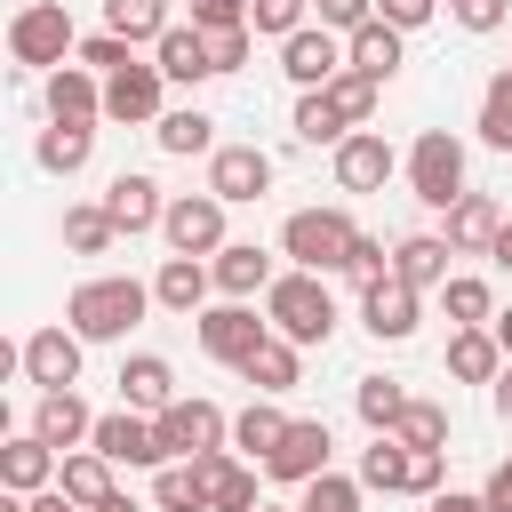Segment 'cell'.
Returning a JSON list of instances; mask_svg holds the SVG:
<instances>
[{"mask_svg": "<svg viewBox=\"0 0 512 512\" xmlns=\"http://www.w3.org/2000/svg\"><path fill=\"white\" fill-rule=\"evenodd\" d=\"M496 368H504L496 328H456V336H448V376H456V384H496Z\"/></svg>", "mask_w": 512, "mask_h": 512, "instance_id": "obj_29", "label": "cell"}, {"mask_svg": "<svg viewBox=\"0 0 512 512\" xmlns=\"http://www.w3.org/2000/svg\"><path fill=\"white\" fill-rule=\"evenodd\" d=\"M32 512H80V504H72L64 488H40V496H32Z\"/></svg>", "mask_w": 512, "mask_h": 512, "instance_id": "obj_57", "label": "cell"}, {"mask_svg": "<svg viewBox=\"0 0 512 512\" xmlns=\"http://www.w3.org/2000/svg\"><path fill=\"white\" fill-rule=\"evenodd\" d=\"M152 144H160L168 160H192V152H216V120H208L200 104H176V112H160V120H152Z\"/></svg>", "mask_w": 512, "mask_h": 512, "instance_id": "obj_28", "label": "cell"}, {"mask_svg": "<svg viewBox=\"0 0 512 512\" xmlns=\"http://www.w3.org/2000/svg\"><path fill=\"white\" fill-rule=\"evenodd\" d=\"M112 472H120V464H112L104 448H72V456H64V472H56V488H64L80 512H96V504H112V496H120V488H112Z\"/></svg>", "mask_w": 512, "mask_h": 512, "instance_id": "obj_27", "label": "cell"}, {"mask_svg": "<svg viewBox=\"0 0 512 512\" xmlns=\"http://www.w3.org/2000/svg\"><path fill=\"white\" fill-rule=\"evenodd\" d=\"M440 216H448V248H456V256H488L496 232H504V208H496L488 192H464V200L440 208Z\"/></svg>", "mask_w": 512, "mask_h": 512, "instance_id": "obj_25", "label": "cell"}, {"mask_svg": "<svg viewBox=\"0 0 512 512\" xmlns=\"http://www.w3.org/2000/svg\"><path fill=\"white\" fill-rule=\"evenodd\" d=\"M96 512H144V504H136V496H112V504H96Z\"/></svg>", "mask_w": 512, "mask_h": 512, "instance_id": "obj_59", "label": "cell"}, {"mask_svg": "<svg viewBox=\"0 0 512 512\" xmlns=\"http://www.w3.org/2000/svg\"><path fill=\"white\" fill-rule=\"evenodd\" d=\"M344 56H352V72L392 80V72H400V56H408V32H400V24H384V16H368L360 32H344Z\"/></svg>", "mask_w": 512, "mask_h": 512, "instance_id": "obj_24", "label": "cell"}, {"mask_svg": "<svg viewBox=\"0 0 512 512\" xmlns=\"http://www.w3.org/2000/svg\"><path fill=\"white\" fill-rule=\"evenodd\" d=\"M448 256H456L448 232H408V240H392V280H408V288L424 296V288L448 280Z\"/></svg>", "mask_w": 512, "mask_h": 512, "instance_id": "obj_26", "label": "cell"}, {"mask_svg": "<svg viewBox=\"0 0 512 512\" xmlns=\"http://www.w3.org/2000/svg\"><path fill=\"white\" fill-rule=\"evenodd\" d=\"M152 64L168 72V88H200V80H216V56H208V32H200V24H168V32L152 40Z\"/></svg>", "mask_w": 512, "mask_h": 512, "instance_id": "obj_17", "label": "cell"}, {"mask_svg": "<svg viewBox=\"0 0 512 512\" xmlns=\"http://www.w3.org/2000/svg\"><path fill=\"white\" fill-rule=\"evenodd\" d=\"M80 360H88V336H80L72 320L32 328V336H24V352H16L24 384H40V392H72V384H80Z\"/></svg>", "mask_w": 512, "mask_h": 512, "instance_id": "obj_6", "label": "cell"}, {"mask_svg": "<svg viewBox=\"0 0 512 512\" xmlns=\"http://www.w3.org/2000/svg\"><path fill=\"white\" fill-rule=\"evenodd\" d=\"M312 8H320V24H328V32H360V24L376 16V0H312Z\"/></svg>", "mask_w": 512, "mask_h": 512, "instance_id": "obj_51", "label": "cell"}, {"mask_svg": "<svg viewBox=\"0 0 512 512\" xmlns=\"http://www.w3.org/2000/svg\"><path fill=\"white\" fill-rule=\"evenodd\" d=\"M208 192H216L224 208L264 200V192H272V152H256V144H216V152H208Z\"/></svg>", "mask_w": 512, "mask_h": 512, "instance_id": "obj_10", "label": "cell"}, {"mask_svg": "<svg viewBox=\"0 0 512 512\" xmlns=\"http://www.w3.org/2000/svg\"><path fill=\"white\" fill-rule=\"evenodd\" d=\"M344 272H352L360 288H368V280H392V248H384L376 232H360V240H352V264H344Z\"/></svg>", "mask_w": 512, "mask_h": 512, "instance_id": "obj_46", "label": "cell"}, {"mask_svg": "<svg viewBox=\"0 0 512 512\" xmlns=\"http://www.w3.org/2000/svg\"><path fill=\"white\" fill-rule=\"evenodd\" d=\"M392 432H400L408 448H448V408H440V400H408Z\"/></svg>", "mask_w": 512, "mask_h": 512, "instance_id": "obj_43", "label": "cell"}, {"mask_svg": "<svg viewBox=\"0 0 512 512\" xmlns=\"http://www.w3.org/2000/svg\"><path fill=\"white\" fill-rule=\"evenodd\" d=\"M120 408H144V416L176 408V368L160 352H128L120 360Z\"/></svg>", "mask_w": 512, "mask_h": 512, "instance_id": "obj_23", "label": "cell"}, {"mask_svg": "<svg viewBox=\"0 0 512 512\" xmlns=\"http://www.w3.org/2000/svg\"><path fill=\"white\" fill-rule=\"evenodd\" d=\"M152 504H160V512H208V472H200L192 456L160 464V472H152Z\"/></svg>", "mask_w": 512, "mask_h": 512, "instance_id": "obj_35", "label": "cell"}, {"mask_svg": "<svg viewBox=\"0 0 512 512\" xmlns=\"http://www.w3.org/2000/svg\"><path fill=\"white\" fill-rule=\"evenodd\" d=\"M416 320H424V296H416L408 280H368V288H360V328H368L376 344H408Z\"/></svg>", "mask_w": 512, "mask_h": 512, "instance_id": "obj_11", "label": "cell"}, {"mask_svg": "<svg viewBox=\"0 0 512 512\" xmlns=\"http://www.w3.org/2000/svg\"><path fill=\"white\" fill-rule=\"evenodd\" d=\"M448 8H456V24H464V32H496V24L512 16V0H448Z\"/></svg>", "mask_w": 512, "mask_h": 512, "instance_id": "obj_50", "label": "cell"}, {"mask_svg": "<svg viewBox=\"0 0 512 512\" xmlns=\"http://www.w3.org/2000/svg\"><path fill=\"white\" fill-rule=\"evenodd\" d=\"M488 400H496V416H504V424H512V360H504V368H496V384H488Z\"/></svg>", "mask_w": 512, "mask_h": 512, "instance_id": "obj_55", "label": "cell"}, {"mask_svg": "<svg viewBox=\"0 0 512 512\" xmlns=\"http://www.w3.org/2000/svg\"><path fill=\"white\" fill-rule=\"evenodd\" d=\"M240 376H248L256 392H296V376H304V344H288V336H264V344L240 360Z\"/></svg>", "mask_w": 512, "mask_h": 512, "instance_id": "obj_30", "label": "cell"}, {"mask_svg": "<svg viewBox=\"0 0 512 512\" xmlns=\"http://www.w3.org/2000/svg\"><path fill=\"white\" fill-rule=\"evenodd\" d=\"M208 288H216L208 256H168V264L152 272V296H160V312H184V320H200V312H208Z\"/></svg>", "mask_w": 512, "mask_h": 512, "instance_id": "obj_20", "label": "cell"}, {"mask_svg": "<svg viewBox=\"0 0 512 512\" xmlns=\"http://www.w3.org/2000/svg\"><path fill=\"white\" fill-rule=\"evenodd\" d=\"M328 448H336V440H328V424H320V416H288V432H280V448L264 456V472H272V480H288V488H304V480H320V472H328Z\"/></svg>", "mask_w": 512, "mask_h": 512, "instance_id": "obj_12", "label": "cell"}, {"mask_svg": "<svg viewBox=\"0 0 512 512\" xmlns=\"http://www.w3.org/2000/svg\"><path fill=\"white\" fill-rule=\"evenodd\" d=\"M32 432H40L56 456H72V448L96 440V408L80 400V384H72V392H40V400H32Z\"/></svg>", "mask_w": 512, "mask_h": 512, "instance_id": "obj_16", "label": "cell"}, {"mask_svg": "<svg viewBox=\"0 0 512 512\" xmlns=\"http://www.w3.org/2000/svg\"><path fill=\"white\" fill-rule=\"evenodd\" d=\"M104 208H112L120 240H136V232H160V216H168V192H160L152 176H112V184H104Z\"/></svg>", "mask_w": 512, "mask_h": 512, "instance_id": "obj_19", "label": "cell"}, {"mask_svg": "<svg viewBox=\"0 0 512 512\" xmlns=\"http://www.w3.org/2000/svg\"><path fill=\"white\" fill-rule=\"evenodd\" d=\"M112 240H120V224H112L104 200H72V208H64V248H72V256H104Z\"/></svg>", "mask_w": 512, "mask_h": 512, "instance_id": "obj_36", "label": "cell"}, {"mask_svg": "<svg viewBox=\"0 0 512 512\" xmlns=\"http://www.w3.org/2000/svg\"><path fill=\"white\" fill-rule=\"evenodd\" d=\"M480 496H488V512H512V456H504V464L480 480Z\"/></svg>", "mask_w": 512, "mask_h": 512, "instance_id": "obj_53", "label": "cell"}, {"mask_svg": "<svg viewBox=\"0 0 512 512\" xmlns=\"http://www.w3.org/2000/svg\"><path fill=\"white\" fill-rule=\"evenodd\" d=\"M288 128H296V144H328V152H336V144L352 136V120L336 112V96H328V88H304V96H296V120H288Z\"/></svg>", "mask_w": 512, "mask_h": 512, "instance_id": "obj_33", "label": "cell"}, {"mask_svg": "<svg viewBox=\"0 0 512 512\" xmlns=\"http://www.w3.org/2000/svg\"><path fill=\"white\" fill-rule=\"evenodd\" d=\"M152 432H160V456L168 464L176 456H200V448H232V416L216 400H176V408L152 416Z\"/></svg>", "mask_w": 512, "mask_h": 512, "instance_id": "obj_7", "label": "cell"}, {"mask_svg": "<svg viewBox=\"0 0 512 512\" xmlns=\"http://www.w3.org/2000/svg\"><path fill=\"white\" fill-rule=\"evenodd\" d=\"M248 32H272V40L304 32V0H248Z\"/></svg>", "mask_w": 512, "mask_h": 512, "instance_id": "obj_45", "label": "cell"}, {"mask_svg": "<svg viewBox=\"0 0 512 512\" xmlns=\"http://www.w3.org/2000/svg\"><path fill=\"white\" fill-rule=\"evenodd\" d=\"M264 320H272V336H288V344H328V336H336V296H328V272L288 264V272L264 288Z\"/></svg>", "mask_w": 512, "mask_h": 512, "instance_id": "obj_2", "label": "cell"}, {"mask_svg": "<svg viewBox=\"0 0 512 512\" xmlns=\"http://www.w3.org/2000/svg\"><path fill=\"white\" fill-rule=\"evenodd\" d=\"M176 16H168V0H104V32H120V40H160Z\"/></svg>", "mask_w": 512, "mask_h": 512, "instance_id": "obj_38", "label": "cell"}, {"mask_svg": "<svg viewBox=\"0 0 512 512\" xmlns=\"http://www.w3.org/2000/svg\"><path fill=\"white\" fill-rule=\"evenodd\" d=\"M248 48H256V32L240 24V32H208V56H216V72H240L248 64Z\"/></svg>", "mask_w": 512, "mask_h": 512, "instance_id": "obj_49", "label": "cell"}, {"mask_svg": "<svg viewBox=\"0 0 512 512\" xmlns=\"http://www.w3.org/2000/svg\"><path fill=\"white\" fill-rule=\"evenodd\" d=\"M344 64H352V56H344V40H336L328 24H304V32L280 40V72H288L296 88H328Z\"/></svg>", "mask_w": 512, "mask_h": 512, "instance_id": "obj_13", "label": "cell"}, {"mask_svg": "<svg viewBox=\"0 0 512 512\" xmlns=\"http://www.w3.org/2000/svg\"><path fill=\"white\" fill-rule=\"evenodd\" d=\"M360 488H376V496H408V440H400V432H376V440L360 448Z\"/></svg>", "mask_w": 512, "mask_h": 512, "instance_id": "obj_32", "label": "cell"}, {"mask_svg": "<svg viewBox=\"0 0 512 512\" xmlns=\"http://www.w3.org/2000/svg\"><path fill=\"white\" fill-rule=\"evenodd\" d=\"M160 240H168V256H216L224 248V200L216 192H176L168 216H160Z\"/></svg>", "mask_w": 512, "mask_h": 512, "instance_id": "obj_8", "label": "cell"}, {"mask_svg": "<svg viewBox=\"0 0 512 512\" xmlns=\"http://www.w3.org/2000/svg\"><path fill=\"white\" fill-rule=\"evenodd\" d=\"M480 144H496V152H512V64L480 88Z\"/></svg>", "mask_w": 512, "mask_h": 512, "instance_id": "obj_40", "label": "cell"}, {"mask_svg": "<svg viewBox=\"0 0 512 512\" xmlns=\"http://www.w3.org/2000/svg\"><path fill=\"white\" fill-rule=\"evenodd\" d=\"M48 120H72V128H96V120H104V80H96L80 56L48 72Z\"/></svg>", "mask_w": 512, "mask_h": 512, "instance_id": "obj_18", "label": "cell"}, {"mask_svg": "<svg viewBox=\"0 0 512 512\" xmlns=\"http://www.w3.org/2000/svg\"><path fill=\"white\" fill-rule=\"evenodd\" d=\"M256 512H280V504H256Z\"/></svg>", "mask_w": 512, "mask_h": 512, "instance_id": "obj_60", "label": "cell"}, {"mask_svg": "<svg viewBox=\"0 0 512 512\" xmlns=\"http://www.w3.org/2000/svg\"><path fill=\"white\" fill-rule=\"evenodd\" d=\"M488 264H496V272H512V216H504V232H496V248H488Z\"/></svg>", "mask_w": 512, "mask_h": 512, "instance_id": "obj_56", "label": "cell"}, {"mask_svg": "<svg viewBox=\"0 0 512 512\" xmlns=\"http://www.w3.org/2000/svg\"><path fill=\"white\" fill-rule=\"evenodd\" d=\"M80 64L112 80V72H128V64H136V40H120V32H96V40H80Z\"/></svg>", "mask_w": 512, "mask_h": 512, "instance_id": "obj_44", "label": "cell"}, {"mask_svg": "<svg viewBox=\"0 0 512 512\" xmlns=\"http://www.w3.org/2000/svg\"><path fill=\"white\" fill-rule=\"evenodd\" d=\"M352 240H360V224L344 208H296L280 224V256L304 264V272H344L352 264Z\"/></svg>", "mask_w": 512, "mask_h": 512, "instance_id": "obj_4", "label": "cell"}, {"mask_svg": "<svg viewBox=\"0 0 512 512\" xmlns=\"http://www.w3.org/2000/svg\"><path fill=\"white\" fill-rule=\"evenodd\" d=\"M408 192H416L424 208H456V200H464V136L424 128V136L408 144Z\"/></svg>", "mask_w": 512, "mask_h": 512, "instance_id": "obj_5", "label": "cell"}, {"mask_svg": "<svg viewBox=\"0 0 512 512\" xmlns=\"http://www.w3.org/2000/svg\"><path fill=\"white\" fill-rule=\"evenodd\" d=\"M352 408H360V424H368V432H392V424H400V408H408V392H400V376H360Z\"/></svg>", "mask_w": 512, "mask_h": 512, "instance_id": "obj_39", "label": "cell"}, {"mask_svg": "<svg viewBox=\"0 0 512 512\" xmlns=\"http://www.w3.org/2000/svg\"><path fill=\"white\" fill-rule=\"evenodd\" d=\"M376 16H384V24H400V32H424V24L440 16V0H376Z\"/></svg>", "mask_w": 512, "mask_h": 512, "instance_id": "obj_52", "label": "cell"}, {"mask_svg": "<svg viewBox=\"0 0 512 512\" xmlns=\"http://www.w3.org/2000/svg\"><path fill=\"white\" fill-rule=\"evenodd\" d=\"M160 296H152V280H128V272H96V280H80L72 296H64V320L88 336V344H120L144 312H152Z\"/></svg>", "mask_w": 512, "mask_h": 512, "instance_id": "obj_1", "label": "cell"}, {"mask_svg": "<svg viewBox=\"0 0 512 512\" xmlns=\"http://www.w3.org/2000/svg\"><path fill=\"white\" fill-rule=\"evenodd\" d=\"M184 8H192L200 32H240L248 24V0H184Z\"/></svg>", "mask_w": 512, "mask_h": 512, "instance_id": "obj_48", "label": "cell"}, {"mask_svg": "<svg viewBox=\"0 0 512 512\" xmlns=\"http://www.w3.org/2000/svg\"><path fill=\"white\" fill-rule=\"evenodd\" d=\"M392 168H400V152H392L376 128H352V136L336 144V192H384Z\"/></svg>", "mask_w": 512, "mask_h": 512, "instance_id": "obj_15", "label": "cell"}, {"mask_svg": "<svg viewBox=\"0 0 512 512\" xmlns=\"http://www.w3.org/2000/svg\"><path fill=\"white\" fill-rule=\"evenodd\" d=\"M448 480V448H408V496H440Z\"/></svg>", "mask_w": 512, "mask_h": 512, "instance_id": "obj_47", "label": "cell"}, {"mask_svg": "<svg viewBox=\"0 0 512 512\" xmlns=\"http://www.w3.org/2000/svg\"><path fill=\"white\" fill-rule=\"evenodd\" d=\"M8 56H16L24 72H56V64H72V56H80V32H72L64 0H24V8L8 16Z\"/></svg>", "mask_w": 512, "mask_h": 512, "instance_id": "obj_3", "label": "cell"}, {"mask_svg": "<svg viewBox=\"0 0 512 512\" xmlns=\"http://www.w3.org/2000/svg\"><path fill=\"white\" fill-rule=\"evenodd\" d=\"M56 472H64V456H56L40 432H16V440L0 448V488H16V496H40V488H56Z\"/></svg>", "mask_w": 512, "mask_h": 512, "instance_id": "obj_21", "label": "cell"}, {"mask_svg": "<svg viewBox=\"0 0 512 512\" xmlns=\"http://www.w3.org/2000/svg\"><path fill=\"white\" fill-rule=\"evenodd\" d=\"M376 88H384V80H368V72H352V64L328 80V96H336V112H344L352 128H368V120H376Z\"/></svg>", "mask_w": 512, "mask_h": 512, "instance_id": "obj_42", "label": "cell"}, {"mask_svg": "<svg viewBox=\"0 0 512 512\" xmlns=\"http://www.w3.org/2000/svg\"><path fill=\"white\" fill-rule=\"evenodd\" d=\"M280 432H288V416L272 408V392H264V400H248V408L232 416V448H240L248 464H264V456L280 448Z\"/></svg>", "mask_w": 512, "mask_h": 512, "instance_id": "obj_34", "label": "cell"}, {"mask_svg": "<svg viewBox=\"0 0 512 512\" xmlns=\"http://www.w3.org/2000/svg\"><path fill=\"white\" fill-rule=\"evenodd\" d=\"M440 304H448L456 328H488V320H496V288H488L480 272H448V280H440Z\"/></svg>", "mask_w": 512, "mask_h": 512, "instance_id": "obj_37", "label": "cell"}, {"mask_svg": "<svg viewBox=\"0 0 512 512\" xmlns=\"http://www.w3.org/2000/svg\"><path fill=\"white\" fill-rule=\"evenodd\" d=\"M208 272H216V288H224V296H240V304H248V296H264V288L280 280V272H272V256H264L256 240H224V248L208 256Z\"/></svg>", "mask_w": 512, "mask_h": 512, "instance_id": "obj_22", "label": "cell"}, {"mask_svg": "<svg viewBox=\"0 0 512 512\" xmlns=\"http://www.w3.org/2000/svg\"><path fill=\"white\" fill-rule=\"evenodd\" d=\"M88 152H96V128H72V120H48V128H40V144H32V160H40L48 176H80V168H88Z\"/></svg>", "mask_w": 512, "mask_h": 512, "instance_id": "obj_31", "label": "cell"}, {"mask_svg": "<svg viewBox=\"0 0 512 512\" xmlns=\"http://www.w3.org/2000/svg\"><path fill=\"white\" fill-rule=\"evenodd\" d=\"M192 336H200V352H208V360L240 368V360H248V352H256V344L272 336V320H256V312H248L240 296H224V304H208V312L192 320Z\"/></svg>", "mask_w": 512, "mask_h": 512, "instance_id": "obj_9", "label": "cell"}, {"mask_svg": "<svg viewBox=\"0 0 512 512\" xmlns=\"http://www.w3.org/2000/svg\"><path fill=\"white\" fill-rule=\"evenodd\" d=\"M488 328H496V344H504V360H512V304H504V312H496Z\"/></svg>", "mask_w": 512, "mask_h": 512, "instance_id": "obj_58", "label": "cell"}, {"mask_svg": "<svg viewBox=\"0 0 512 512\" xmlns=\"http://www.w3.org/2000/svg\"><path fill=\"white\" fill-rule=\"evenodd\" d=\"M432 512H488V496H464V488H440V496H424Z\"/></svg>", "mask_w": 512, "mask_h": 512, "instance_id": "obj_54", "label": "cell"}, {"mask_svg": "<svg viewBox=\"0 0 512 512\" xmlns=\"http://www.w3.org/2000/svg\"><path fill=\"white\" fill-rule=\"evenodd\" d=\"M160 88H168V72L136 56L128 72L104 80V120H120V128H152V120H160Z\"/></svg>", "mask_w": 512, "mask_h": 512, "instance_id": "obj_14", "label": "cell"}, {"mask_svg": "<svg viewBox=\"0 0 512 512\" xmlns=\"http://www.w3.org/2000/svg\"><path fill=\"white\" fill-rule=\"evenodd\" d=\"M360 472L344 480V472H320V480H304V496H296V512H360Z\"/></svg>", "mask_w": 512, "mask_h": 512, "instance_id": "obj_41", "label": "cell"}]
</instances>
